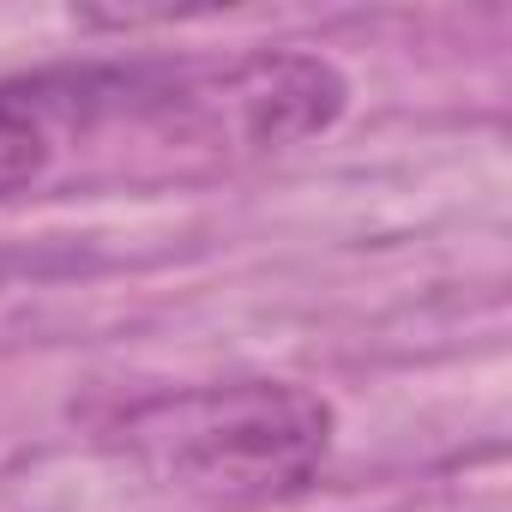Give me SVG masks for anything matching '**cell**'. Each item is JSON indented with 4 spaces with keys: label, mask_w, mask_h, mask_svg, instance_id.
Listing matches in <instances>:
<instances>
[{
    "label": "cell",
    "mask_w": 512,
    "mask_h": 512,
    "mask_svg": "<svg viewBox=\"0 0 512 512\" xmlns=\"http://www.w3.org/2000/svg\"><path fill=\"white\" fill-rule=\"evenodd\" d=\"M127 67H49L0 79V199L55 175V163L121 121Z\"/></svg>",
    "instance_id": "obj_3"
},
{
    "label": "cell",
    "mask_w": 512,
    "mask_h": 512,
    "mask_svg": "<svg viewBox=\"0 0 512 512\" xmlns=\"http://www.w3.org/2000/svg\"><path fill=\"white\" fill-rule=\"evenodd\" d=\"M344 79L320 55H241L211 67H133L127 127L193 157H253L326 133Z\"/></svg>",
    "instance_id": "obj_2"
},
{
    "label": "cell",
    "mask_w": 512,
    "mask_h": 512,
    "mask_svg": "<svg viewBox=\"0 0 512 512\" xmlns=\"http://www.w3.org/2000/svg\"><path fill=\"white\" fill-rule=\"evenodd\" d=\"M121 446L193 500L253 506L302 488L332 452V404L290 380L169 392L121 422Z\"/></svg>",
    "instance_id": "obj_1"
}]
</instances>
